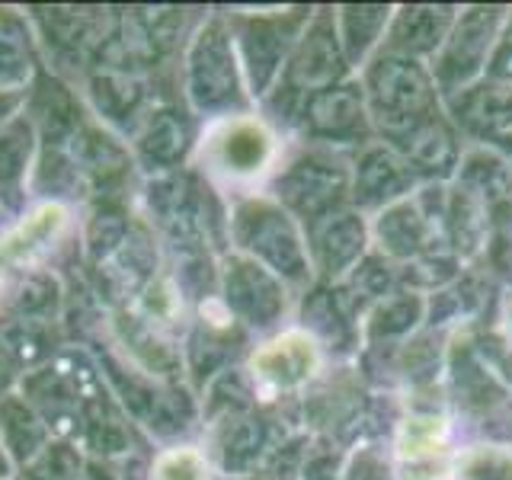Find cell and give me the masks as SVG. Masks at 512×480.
Here are the masks:
<instances>
[{
	"instance_id": "6da1fadb",
	"label": "cell",
	"mask_w": 512,
	"mask_h": 480,
	"mask_svg": "<svg viewBox=\"0 0 512 480\" xmlns=\"http://www.w3.org/2000/svg\"><path fill=\"white\" fill-rule=\"evenodd\" d=\"M276 157L279 141L256 116H215L196 141V167L208 183L228 192H250L263 183L276 167Z\"/></svg>"
},
{
	"instance_id": "7a4b0ae2",
	"label": "cell",
	"mask_w": 512,
	"mask_h": 480,
	"mask_svg": "<svg viewBox=\"0 0 512 480\" xmlns=\"http://www.w3.org/2000/svg\"><path fill=\"white\" fill-rule=\"evenodd\" d=\"M71 224L74 212L68 202L39 199L7 231H0V308L16 279H23L32 269H45V260L61 247Z\"/></svg>"
},
{
	"instance_id": "3957f363",
	"label": "cell",
	"mask_w": 512,
	"mask_h": 480,
	"mask_svg": "<svg viewBox=\"0 0 512 480\" xmlns=\"http://www.w3.org/2000/svg\"><path fill=\"white\" fill-rule=\"evenodd\" d=\"M320 365L317 346L308 333L285 330L250 352L247 372L263 394H285L308 381Z\"/></svg>"
},
{
	"instance_id": "277c9868",
	"label": "cell",
	"mask_w": 512,
	"mask_h": 480,
	"mask_svg": "<svg viewBox=\"0 0 512 480\" xmlns=\"http://www.w3.org/2000/svg\"><path fill=\"white\" fill-rule=\"evenodd\" d=\"M234 77V58L228 36L212 20L202 26L186 52V96L199 112H212L228 100Z\"/></svg>"
},
{
	"instance_id": "5b68a950",
	"label": "cell",
	"mask_w": 512,
	"mask_h": 480,
	"mask_svg": "<svg viewBox=\"0 0 512 480\" xmlns=\"http://www.w3.org/2000/svg\"><path fill=\"white\" fill-rule=\"evenodd\" d=\"M189 148V132L176 109H148L135 125L132 135V160L151 176H167L183 160V151Z\"/></svg>"
},
{
	"instance_id": "8992f818",
	"label": "cell",
	"mask_w": 512,
	"mask_h": 480,
	"mask_svg": "<svg viewBox=\"0 0 512 480\" xmlns=\"http://www.w3.org/2000/svg\"><path fill=\"white\" fill-rule=\"evenodd\" d=\"M39 80L36 39L29 16L13 7H0V93L29 96Z\"/></svg>"
},
{
	"instance_id": "52a82bcc",
	"label": "cell",
	"mask_w": 512,
	"mask_h": 480,
	"mask_svg": "<svg viewBox=\"0 0 512 480\" xmlns=\"http://www.w3.org/2000/svg\"><path fill=\"white\" fill-rule=\"evenodd\" d=\"M58 343V320H0V356L20 375H29L52 362L61 352Z\"/></svg>"
},
{
	"instance_id": "ba28073f",
	"label": "cell",
	"mask_w": 512,
	"mask_h": 480,
	"mask_svg": "<svg viewBox=\"0 0 512 480\" xmlns=\"http://www.w3.org/2000/svg\"><path fill=\"white\" fill-rule=\"evenodd\" d=\"M52 439V429L39 416V410L20 394V388L0 400V442H4L16 471L26 468Z\"/></svg>"
},
{
	"instance_id": "9c48e42d",
	"label": "cell",
	"mask_w": 512,
	"mask_h": 480,
	"mask_svg": "<svg viewBox=\"0 0 512 480\" xmlns=\"http://www.w3.org/2000/svg\"><path fill=\"white\" fill-rule=\"evenodd\" d=\"M39 135L36 125L23 112L0 125V199H20L29 186L32 167H36Z\"/></svg>"
},
{
	"instance_id": "30bf717a",
	"label": "cell",
	"mask_w": 512,
	"mask_h": 480,
	"mask_svg": "<svg viewBox=\"0 0 512 480\" xmlns=\"http://www.w3.org/2000/svg\"><path fill=\"white\" fill-rule=\"evenodd\" d=\"M132 228H135L132 212L122 205V199L103 196L93 205V212L87 215V224H84V250L90 256V263L93 266L106 263L109 256L125 244V237L132 234Z\"/></svg>"
},
{
	"instance_id": "8fae6325",
	"label": "cell",
	"mask_w": 512,
	"mask_h": 480,
	"mask_svg": "<svg viewBox=\"0 0 512 480\" xmlns=\"http://www.w3.org/2000/svg\"><path fill=\"white\" fill-rule=\"evenodd\" d=\"M144 480H215V477H212V461H208L202 448L189 442H176L151 455Z\"/></svg>"
},
{
	"instance_id": "7c38bea8",
	"label": "cell",
	"mask_w": 512,
	"mask_h": 480,
	"mask_svg": "<svg viewBox=\"0 0 512 480\" xmlns=\"http://www.w3.org/2000/svg\"><path fill=\"white\" fill-rule=\"evenodd\" d=\"M87 455L74 442L52 439L26 468L16 471V480H80Z\"/></svg>"
},
{
	"instance_id": "4fadbf2b",
	"label": "cell",
	"mask_w": 512,
	"mask_h": 480,
	"mask_svg": "<svg viewBox=\"0 0 512 480\" xmlns=\"http://www.w3.org/2000/svg\"><path fill=\"white\" fill-rule=\"evenodd\" d=\"M445 452V420L439 416H410L400 426L397 436V455L407 464H426L436 461Z\"/></svg>"
},
{
	"instance_id": "5bb4252c",
	"label": "cell",
	"mask_w": 512,
	"mask_h": 480,
	"mask_svg": "<svg viewBox=\"0 0 512 480\" xmlns=\"http://www.w3.org/2000/svg\"><path fill=\"white\" fill-rule=\"evenodd\" d=\"M20 372H16V368L0 356V400H4L7 394H13L16 388H20Z\"/></svg>"
},
{
	"instance_id": "9a60e30c",
	"label": "cell",
	"mask_w": 512,
	"mask_h": 480,
	"mask_svg": "<svg viewBox=\"0 0 512 480\" xmlns=\"http://www.w3.org/2000/svg\"><path fill=\"white\" fill-rule=\"evenodd\" d=\"M0 480H16V468H13V461L7 455L4 442H0Z\"/></svg>"
},
{
	"instance_id": "2e32d148",
	"label": "cell",
	"mask_w": 512,
	"mask_h": 480,
	"mask_svg": "<svg viewBox=\"0 0 512 480\" xmlns=\"http://www.w3.org/2000/svg\"><path fill=\"white\" fill-rule=\"evenodd\" d=\"M506 330H509V340H512V301H509V311H506Z\"/></svg>"
}]
</instances>
